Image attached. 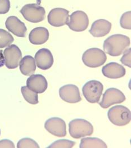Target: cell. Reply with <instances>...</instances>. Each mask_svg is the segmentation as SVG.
Segmentation results:
<instances>
[{
	"mask_svg": "<svg viewBox=\"0 0 131 148\" xmlns=\"http://www.w3.org/2000/svg\"><path fill=\"white\" fill-rule=\"evenodd\" d=\"M130 44V38L128 36L116 34L110 36L104 42L103 49L110 56H118L124 53Z\"/></svg>",
	"mask_w": 131,
	"mask_h": 148,
	"instance_id": "cell-1",
	"label": "cell"
},
{
	"mask_svg": "<svg viewBox=\"0 0 131 148\" xmlns=\"http://www.w3.org/2000/svg\"><path fill=\"white\" fill-rule=\"evenodd\" d=\"M69 132L74 138L91 135L93 132L92 125L84 119H74L69 123Z\"/></svg>",
	"mask_w": 131,
	"mask_h": 148,
	"instance_id": "cell-2",
	"label": "cell"
},
{
	"mask_svg": "<svg viewBox=\"0 0 131 148\" xmlns=\"http://www.w3.org/2000/svg\"><path fill=\"white\" fill-rule=\"evenodd\" d=\"M108 116L110 121L114 125L124 126L131 121V111L124 106H114L108 110Z\"/></svg>",
	"mask_w": 131,
	"mask_h": 148,
	"instance_id": "cell-3",
	"label": "cell"
},
{
	"mask_svg": "<svg viewBox=\"0 0 131 148\" xmlns=\"http://www.w3.org/2000/svg\"><path fill=\"white\" fill-rule=\"evenodd\" d=\"M107 56L105 52L98 48L88 49L82 55V61L89 68H98L106 61Z\"/></svg>",
	"mask_w": 131,
	"mask_h": 148,
	"instance_id": "cell-4",
	"label": "cell"
},
{
	"mask_svg": "<svg viewBox=\"0 0 131 148\" xmlns=\"http://www.w3.org/2000/svg\"><path fill=\"white\" fill-rule=\"evenodd\" d=\"M20 12L25 20L33 23L43 21L45 18V9L43 7L35 3H29L24 5Z\"/></svg>",
	"mask_w": 131,
	"mask_h": 148,
	"instance_id": "cell-5",
	"label": "cell"
},
{
	"mask_svg": "<svg viewBox=\"0 0 131 148\" xmlns=\"http://www.w3.org/2000/svg\"><path fill=\"white\" fill-rule=\"evenodd\" d=\"M104 86L98 81L91 80L86 83L82 88L84 97L89 103H98L102 95Z\"/></svg>",
	"mask_w": 131,
	"mask_h": 148,
	"instance_id": "cell-6",
	"label": "cell"
},
{
	"mask_svg": "<svg viewBox=\"0 0 131 148\" xmlns=\"http://www.w3.org/2000/svg\"><path fill=\"white\" fill-rule=\"evenodd\" d=\"M69 21L66 25L74 32H83L88 28L89 19L87 15L83 11H76L69 17Z\"/></svg>",
	"mask_w": 131,
	"mask_h": 148,
	"instance_id": "cell-7",
	"label": "cell"
},
{
	"mask_svg": "<svg viewBox=\"0 0 131 148\" xmlns=\"http://www.w3.org/2000/svg\"><path fill=\"white\" fill-rule=\"evenodd\" d=\"M126 99V96L120 90L115 88H110L103 94L99 105L102 108L106 109L114 104L122 103Z\"/></svg>",
	"mask_w": 131,
	"mask_h": 148,
	"instance_id": "cell-8",
	"label": "cell"
},
{
	"mask_svg": "<svg viewBox=\"0 0 131 148\" xmlns=\"http://www.w3.org/2000/svg\"><path fill=\"white\" fill-rule=\"evenodd\" d=\"M5 65L10 69L16 68L22 58L21 50L15 45H9L3 52Z\"/></svg>",
	"mask_w": 131,
	"mask_h": 148,
	"instance_id": "cell-9",
	"label": "cell"
},
{
	"mask_svg": "<svg viewBox=\"0 0 131 148\" xmlns=\"http://www.w3.org/2000/svg\"><path fill=\"white\" fill-rule=\"evenodd\" d=\"M45 129L57 137H64L66 135V126L65 121L59 117H52L44 123Z\"/></svg>",
	"mask_w": 131,
	"mask_h": 148,
	"instance_id": "cell-10",
	"label": "cell"
},
{
	"mask_svg": "<svg viewBox=\"0 0 131 148\" xmlns=\"http://www.w3.org/2000/svg\"><path fill=\"white\" fill-rule=\"evenodd\" d=\"M69 11L63 8L53 9L47 16L48 22L53 27H62L69 21Z\"/></svg>",
	"mask_w": 131,
	"mask_h": 148,
	"instance_id": "cell-11",
	"label": "cell"
},
{
	"mask_svg": "<svg viewBox=\"0 0 131 148\" xmlns=\"http://www.w3.org/2000/svg\"><path fill=\"white\" fill-rule=\"evenodd\" d=\"M61 99L69 103H76L82 100L78 87L74 85H66L59 89Z\"/></svg>",
	"mask_w": 131,
	"mask_h": 148,
	"instance_id": "cell-12",
	"label": "cell"
},
{
	"mask_svg": "<svg viewBox=\"0 0 131 148\" xmlns=\"http://www.w3.org/2000/svg\"><path fill=\"white\" fill-rule=\"evenodd\" d=\"M34 60L38 68L42 70H47L51 68L54 64L53 55L50 50L43 48L35 54Z\"/></svg>",
	"mask_w": 131,
	"mask_h": 148,
	"instance_id": "cell-13",
	"label": "cell"
},
{
	"mask_svg": "<svg viewBox=\"0 0 131 148\" xmlns=\"http://www.w3.org/2000/svg\"><path fill=\"white\" fill-rule=\"evenodd\" d=\"M27 86L32 91L42 94L47 90L48 84L47 79L42 74H32L27 80Z\"/></svg>",
	"mask_w": 131,
	"mask_h": 148,
	"instance_id": "cell-14",
	"label": "cell"
},
{
	"mask_svg": "<svg viewBox=\"0 0 131 148\" xmlns=\"http://www.w3.org/2000/svg\"><path fill=\"white\" fill-rule=\"evenodd\" d=\"M6 28L9 32L19 37H25L27 28L25 24L15 16L8 17L5 22Z\"/></svg>",
	"mask_w": 131,
	"mask_h": 148,
	"instance_id": "cell-15",
	"label": "cell"
},
{
	"mask_svg": "<svg viewBox=\"0 0 131 148\" xmlns=\"http://www.w3.org/2000/svg\"><path fill=\"white\" fill-rule=\"evenodd\" d=\"M126 69L123 66L115 62H111L104 66L102 73L104 76L111 79H117L124 77L126 74Z\"/></svg>",
	"mask_w": 131,
	"mask_h": 148,
	"instance_id": "cell-16",
	"label": "cell"
},
{
	"mask_svg": "<svg viewBox=\"0 0 131 148\" xmlns=\"http://www.w3.org/2000/svg\"><path fill=\"white\" fill-rule=\"evenodd\" d=\"M111 28V23L105 19H98L94 21L89 32L95 37H101L107 35Z\"/></svg>",
	"mask_w": 131,
	"mask_h": 148,
	"instance_id": "cell-17",
	"label": "cell"
},
{
	"mask_svg": "<svg viewBox=\"0 0 131 148\" xmlns=\"http://www.w3.org/2000/svg\"><path fill=\"white\" fill-rule=\"evenodd\" d=\"M49 38V32L44 27H37L34 28L29 34L30 42L35 45H42L46 42Z\"/></svg>",
	"mask_w": 131,
	"mask_h": 148,
	"instance_id": "cell-18",
	"label": "cell"
},
{
	"mask_svg": "<svg viewBox=\"0 0 131 148\" xmlns=\"http://www.w3.org/2000/svg\"><path fill=\"white\" fill-rule=\"evenodd\" d=\"M19 66L21 73L27 76L34 74L36 69L34 58L31 55H27L22 58V60L19 63Z\"/></svg>",
	"mask_w": 131,
	"mask_h": 148,
	"instance_id": "cell-19",
	"label": "cell"
},
{
	"mask_svg": "<svg viewBox=\"0 0 131 148\" xmlns=\"http://www.w3.org/2000/svg\"><path fill=\"white\" fill-rule=\"evenodd\" d=\"M106 143L97 138H83L81 140L80 148H107Z\"/></svg>",
	"mask_w": 131,
	"mask_h": 148,
	"instance_id": "cell-20",
	"label": "cell"
},
{
	"mask_svg": "<svg viewBox=\"0 0 131 148\" xmlns=\"http://www.w3.org/2000/svg\"><path fill=\"white\" fill-rule=\"evenodd\" d=\"M23 96L29 104L35 105L38 103V96L37 93L31 90L27 86H23L21 88Z\"/></svg>",
	"mask_w": 131,
	"mask_h": 148,
	"instance_id": "cell-21",
	"label": "cell"
},
{
	"mask_svg": "<svg viewBox=\"0 0 131 148\" xmlns=\"http://www.w3.org/2000/svg\"><path fill=\"white\" fill-rule=\"evenodd\" d=\"M14 41V38L9 32L0 29V49L9 46Z\"/></svg>",
	"mask_w": 131,
	"mask_h": 148,
	"instance_id": "cell-22",
	"label": "cell"
},
{
	"mask_svg": "<svg viewBox=\"0 0 131 148\" xmlns=\"http://www.w3.org/2000/svg\"><path fill=\"white\" fill-rule=\"evenodd\" d=\"M76 144V142L67 140L61 139L55 141L47 148H71Z\"/></svg>",
	"mask_w": 131,
	"mask_h": 148,
	"instance_id": "cell-23",
	"label": "cell"
},
{
	"mask_svg": "<svg viewBox=\"0 0 131 148\" xmlns=\"http://www.w3.org/2000/svg\"><path fill=\"white\" fill-rule=\"evenodd\" d=\"M18 148H39L38 143L31 138H25L20 139L18 144Z\"/></svg>",
	"mask_w": 131,
	"mask_h": 148,
	"instance_id": "cell-24",
	"label": "cell"
},
{
	"mask_svg": "<svg viewBox=\"0 0 131 148\" xmlns=\"http://www.w3.org/2000/svg\"><path fill=\"white\" fill-rule=\"evenodd\" d=\"M131 12L127 11L124 13L120 19V25L121 28L126 29H131Z\"/></svg>",
	"mask_w": 131,
	"mask_h": 148,
	"instance_id": "cell-25",
	"label": "cell"
},
{
	"mask_svg": "<svg viewBox=\"0 0 131 148\" xmlns=\"http://www.w3.org/2000/svg\"><path fill=\"white\" fill-rule=\"evenodd\" d=\"M123 56L120 59L121 63L126 66L131 68V49H127L124 52Z\"/></svg>",
	"mask_w": 131,
	"mask_h": 148,
	"instance_id": "cell-26",
	"label": "cell"
},
{
	"mask_svg": "<svg viewBox=\"0 0 131 148\" xmlns=\"http://www.w3.org/2000/svg\"><path fill=\"white\" fill-rule=\"evenodd\" d=\"M10 9V0H0V14L8 13Z\"/></svg>",
	"mask_w": 131,
	"mask_h": 148,
	"instance_id": "cell-27",
	"label": "cell"
},
{
	"mask_svg": "<svg viewBox=\"0 0 131 148\" xmlns=\"http://www.w3.org/2000/svg\"><path fill=\"white\" fill-rule=\"evenodd\" d=\"M14 148L15 145L12 141L8 139H3L0 141V148Z\"/></svg>",
	"mask_w": 131,
	"mask_h": 148,
	"instance_id": "cell-28",
	"label": "cell"
},
{
	"mask_svg": "<svg viewBox=\"0 0 131 148\" xmlns=\"http://www.w3.org/2000/svg\"><path fill=\"white\" fill-rule=\"evenodd\" d=\"M5 64V58L4 55L3 54V51L2 50H0V68L2 67Z\"/></svg>",
	"mask_w": 131,
	"mask_h": 148,
	"instance_id": "cell-29",
	"label": "cell"
},
{
	"mask_svg": "<svg viewBox=\"0 0 131 148\" xmlns=\"http://www.w3.org/2000/svg\"><path fill=\"white\" fill-rule=\"evenodd\" d=\"M0 135H1V130H0Z\"/></svg>",
	"mask_w": 131,
	"mask_h": 148,
	"instance_id": "cell-30",
	"label": "cell"
}]
</instances>
